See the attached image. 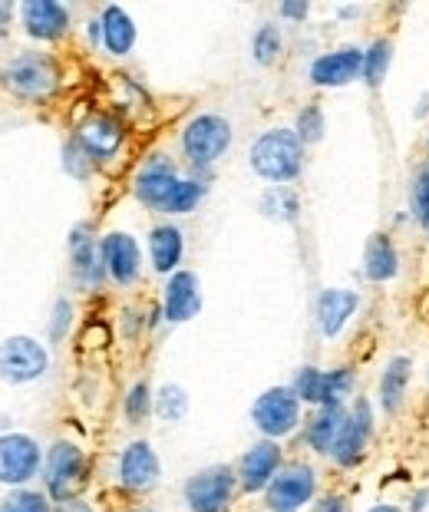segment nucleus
<instances>
[{"instance_id": "33", "label": "nucleus", "mask_w": 429, "mask_h": 512, "mask_svg": "<svg viewBox=\"0 0 429 512\" xmlns=\"http://www.w3.org/2000/svg\"><path fill=\"white\" fill-rule=\"evenodd\" d=\"M281 47H284L281 30L274 24H261L255 30V37H251V57H255L261 67H271V63L281 57Z\"/></svg>"}, {"instance_id": "13", "label": "nucleus", "mask_w": 429, "mask_h": 512, "mask_svg": "<svg viewBox=\"0 0 429 512\" xmlns=\"http://www.w3.org/2000/svg\"><path fill=\"white\" fill-rule=\"evenodd\" d=\"M307 76H311L314 86H324V90H340V86L363 80V47H337L321 53L311 63Z\"/></svg>"}, {"instance_id": "46", "label": "nucleus", "mask_w": 429, "mask_h": 512, "mask_svg": "<svg viewBox=\"0 0 429 512\" xmlns=\"http://www.w3.org/2000/svg\"><path fill=\"white\" fill-rule=\"evenodd\" d=\"M429 113V93L420 96V110H416V116H426Z\"/></svg>"}, {"instance_id": "47", "label": "nucleus", "mask_w": 429, "mask_h": 512, "mask_svg": "<svg viewBox=\"0 0 429 512\" xmlns=\"http://www.w3.org/2000/svg\"><path fill=\"white\" fill-rule=\"evenodd\" d=\"M360 14V7H340V17H354Z\"/></svg>"}, {"instance_id": "42", "label": "nucleus", "mask_w": 429, "mask_h": 512, "mask_svg": "<svg viewBox=\"0 0 429 512\" xmlns=\"http://www.w3.org/2000/svg\"><path fill=\"white\" fill-rule=\"evenodd\" d=\"M50 512H93V506L86 499H66V503H57Z\"/></svg>"}, {"instance_id": "25", "label": "nucleus", "mask_w": 429, "mask_h": 512, "mask_svg": "<svg viewBox=\"0 0 429 512\" xmlns=\"http://www.w3.org/2000/svg\"><path fill=\"white\" fill-rule=\"evenodd\" d=\"M344 420H347V407H317L314 417L304 423V437H307V443H311V450L330 456V450H334V443L340 437V427H344Z\"/></svg>"}, {"instance_id": "10", "label": "nucleus", "mask_w": 429, "mask_h": 512, "mask_svg": "<svg viewBox=\"0 0 429 512\" xmlns=\"http://www.w3.org/2000/svg\"><path fill=\"white\" fill-rule=\"evenodd\" d=\"M43 453L27 433H4L0 437V483L4 486H27L40 473Z\"/></svg>"}, {"instance_id": "14", "label": "nucleus", "mask_w": 429, "mask_h": 512, "mask_svg": "<svg viewBox=\"0 0 429 512\" xmlns=\"http://www.w3.org/2000/svg\"><path fill=\"white\" fill-rule=\"evenodd\" d=\"M99 252H103V268L106 275L116 281L119 288L136 285L139 271H142V255H139V242L129 232H109L99 242Z\"/></svg>"}, {"instance_id": "39", "label": "nucleus", "mask_w": 429, "mask_h": 512, "mask_svg": "<svg viewBox=\"0 0 429 512\" xmlns=\"http://www.w3.org/2000/svg\"><path fill=\"white\" fill-rule=\"evenodd\" d=\"M314 512H347V496H340V493L321 496L314 503Z\"/></svg>"}, {"instance_id": "21", "label": "nucleus", "mask_w": 429, "mask_h": 512, "mask_svg": "<svg viewBox=\"0 0 429 512\" xmlns=\"http://www.w3.org/2000/svg\"><path fill=\"white\" fill-rule=\"evenodd\" d=\"M410 377H413V361L406 354H393L390 361L383 364L377 397H380V410L387 413V417H396V413L403 410L406 394H410Z\"/></svg>"}, {"instance_id": "28", "label": "nucleus", "mask_w": 429, "mask_h": 512, "mask_svg": "<svg viewBox=\"0 0 429 512\" xmlns=\"http://www.w3.org/2000/svg\"><path fill=\"white\" fill-rule=\"evenodd\" d=\"M324 387H327V370L321 367H301L291 384L297 400L311 403V407H324Z\"/></svg>"}, {"instance_id": "34", "label": "nucleus", "mask_w": 429, "mask_h": 512, "mask_svg": "<svg viewBox=\"0 0 429 512\" xmlns=\"http://www.w3.org/2000/svg\"><path fill=\"white\" fill-rule=\"evenodd\" d=\"M350 394H354V370H350V367H334V370H327L324 407H344Z\"/></svg>"}, {"instance_id": "40", "label": "nucleus", "mask_w": 429, "mask_h": 512, "mask_svg": "<svg viewBox=\"0 0 429 512\" xmlns=\"http://www.w3.org/2000/svg\"><path fill=\"white\" fill-rule=\"evenodd\" d=\"M14 4L10 0H0V37H7V30H10V24H14Z\"/></svg>"}, {"instance_id": "2", "label": "nucleus", "mask_w": 429, "mask_h": 512, "mask_svg": "<svg viewBox=\"0 0 429 512\" xmlns=\"http://www.w3.org/2000/svg\"><path fill=\"white\" fill-rule=\"evenodd\" d=\"M0 83L20 100H47V96L60 90V67L50 53L24 50L4 63Z\"/></svg>"}, {"instance_id": "29", "label": "nucleus", "mask_w": 429, "mask_h": 512, "mask_svg": "<svg viewBox=\"0 0 429 512\" xmlns=\"http://www.w3.org/2000/svg\"><path fill=\"white\" fill-rule=\"evenodd\" d=\"M205 199V182L202 179H179L175 185V192L169 195V202H165V215H189L195 212V205Z\"/></svg>"}, {"instance_id": "44", "label": "nucleus", "mask_w": 429, "mask_h": 512, "mask_svg": "<svg viewBox=\"0 0 429 512\" xmlns=\"http://www.w3.org/2000/svg\"><path fill=\"white\" fill-rule=\"evenodd\" d=\"M86 43H90V47L103 43V24H99V20H90V24H86Z\"/></svg>"}, {"instance_id": "20", "label": "nucleus", "mask_w": 429, "mask_h": 512, "mask_svg": "<svg viewBox=\"0 0 429 512\" xmlns=\"http://www.w3.org/2000/svg\"><path fill=\"white\" fill-rule=\"evenodd\" d=\"M70 268L83 288H99V281L106 275L103 252H99L96 238L90 235V225H76L70 232Z\"/></svg>"}, {"instance_id": "30", "label": "nucleus", "mask_w": 429, "mask_h": 512, "mask_svg": "<svg viewBox=\"0 0 429 512\" xmlns=\"http://www.w3.org/2000/svg\"><path fill=\"white\" fill-rule=\"evenodd\" d=\"M410 215L416 225L429 228V159L416 166L410 179Z\"/></svg>"}, {"instance_id": "18", "label": "nucleus", "mask_w": 429, "mask_h": 512, "mask_svg": "<svg viewBox=\"0 0 429 512\" xmlns=\"http://www.w3.org/2000/svg\"><path fill=\"white\" fill-rule=\"evenodd\" d=\"M360 308V294L350 291V288H324L317 294V328L327 337V341H334V337L344 334V328L350 324V318L357 314Z\"/></svg>"}, {"instance_id": "16", "label": "nucleus", "mask_w": 429, "mask_h": 512, "mask_svg": "<svg viewBox=\"0 0 429 512\" xmlns=\"http://www.w3.org/2000/svg\"><path fill=\"white\" fill-rule=\"evenodd\" d=\"M202 311V285L195 271H175L162 291V318L169 324H185Z\"/></svg>"}, {"instance_id": "23", "label": "nucleus", "mask_w": 429, "mask_h": 512, "mask_svg": "<svg viewBox=\"0 0 429 512\" xmlns=\"http://www.w3.org/2000/svg\"><path fill=\"white\" fill-rule=\"evenodd\" d=\"M185 255V235L179 225H156L149 232V261L159 275H175Z\"/></svg>"}, {"instance_id": "48", "label": "nucleus", "mask_w": 429, "mask_h": 512, "mask_svg": "<svg viewBox=\"0 0 429 512\" xmlns=\"http://www.w3.org/2000/svg\"><path fill=\"white\" fill-rule=\"evenodd\" d=\"M0 512H14V509H7V506H0Z\"/></svg>"}, {"instance_id": "7", "label": "nucleus", "mask_w": 429, "mask_h": 512, "mask_svg": "<svg viewBox=\"0 0 429 512\" xmlns=\"http://www.w3.org/2000/svg\"><path fill=\"white\" fill-rule=\"evenodd\" d=\"M370 440H373V407L367 397H357L350 403L347 420H344V427H340V437L334 443V450H330V460H334L340 470H357V466L367 460Z\"/></svg>"}, {"instance_id": "41", "label": "nucleus", "mask_w": 429, "mask_h": 512, "mask_svg": "<svg viewBox=\"0 0 429 512\" xmlns=\"http://www.w3.org/2000/svg\"><path fill=\"white\" fill-rule=\"evenodd\" d=\"M278 10H281V17H288V20H304L307 14H311V7H307L304 0L301 4H281Z\"/></svg>"}, {"instance_id": "24", "label": "nucleus", "mask_w": 429, "mask_h": 512, "mask_svg": "<svg viewBox=\"0 0 429 512\" xmlns=\"http://www.w3.org/2000/svg\"><path fill=\"white\" fill-rule=\"evenodd\" d=\"M99 24H103V47L109 50V57H129L136 47V24H132L129 10L109 4L99 14Z\"/></svg>"}, {"instance_id": "19", "label": "nucleus", "mask_w": 429, "mask_h": 512, "mask_svg": "<svg viewBox=\"0 0 429 512\" xmlns=\"http://www.w3.org/2000/svg\"><path fill=\"white\" fill-rule=\"evenodd\" d=\"M20 20H24V30L33 40H60L70 30V10L57 0H27L20 7Z\"/></svg>"}, {"instance_id": "17", "label": "nucleus", "mask_w": 429, "mask_h": 512, "mask_svg": "<svg viewBox=\"0 0 429 512\" xmlns=\"http://www.w3.org/2000/svg\"><path fill=\"white\" fill-rule=\"evenodd\" d=\"M123 123L109 113H93L83 119V126L76 129V143H80L86 152H90L93 162H109L123 149Z\"/></svg>"}, {"instance_id": "9", "label": "nucleus", "mask_w": 429, "mask_h": 512, "mask_svg": "<svg viewBox=\"0 0 429 512\" xmlns=\"http://www.w3.org/2000/svg\"><path fill=\"white\" fill-rule=\"evenodd\" d=\"M314 493H317V473L307 463L281 466L274 483L264 489L271 512H301L307 503H314Z\"/></svg>"}, {"instance_id": "15", "label": "nucleus", "mask_w": 429, "mask_h": 512, "mask_svg": "<svg viewBox=\"0 0 429 512\" xmlns=\"http://www.w3.org/2000/svg\"><path fill=\"white\" fill-rule=\"evenodd\" d=\"M281 473V446L278 440H258L238 463V486L245 493H264L274 476Z\"/></svg>"}, {"instance_id": "49", "label": "nucleus", "mask_w": 429, "mask_h": 512, "mask_svg": "<svg viewBox=\"0 0 429 512\" xmlns=\"http://www.w3.org/2000/svg\"><path fill=\"white\" fill-rule=\"evenodd\" d=\"M426 235H429V228H426Z\"/></svg>"}, {"instance_id": "4", "label": "nucleus", "mask_w": 429, "mask_h": 512, "mask_svg": "<svg viewBox=\"0 0 429 512\" xmlns=\"http://www.w3.org/2000/svg\"><path fill=\"white\" fill-rule=\"evenodd\" d=\"M43 483H47V496L53 503L80 499L76 493L86 486V456L80 446L70 440L53 443L47 460H43Z\"/></svg>"}, {"instance_id": "1", "label": "nucleus", "mask_w": 429, "mask_h": 512, "mask_svg": "<svg viewBox=\"0 0 429 512\" xmlns=\"http://www.w3.org/2000/svg\"><path fill=\"white\" fill-rule=\"evenodd\" d=\"M248 162L255 169V176L271 185H288L301 176L304 169V143L297 139L294 129L274 126L251 143Z\"/></svg>"}, {"instance_id": "31", "label": "nucleus", "mask_w": 429, "mask_h": 512, "mask_svg": "<svg viewBox=\"0 0 429 512\" xmlns=\"http://www.w3.org/2000/svg\"><path fill=\"white\" fill-rule=\"evenodd\" d=\"M185 413H189V394L179 384H165L156 394V417L165 423H182Z\"/></svg>"}, {"instance_id": "11", "label": "nucleus", "mask_w": 429, "mask_h": 512, "mask_svg": "<svg viewBox=\"0 0 429 512\" xmlns=\"http://www.w3.org/2000/svg\"><path fill=\"white\" fill-rule=\"evenodd\" d=\"M175 185H179V169H175V162L165 156V152H156V156H149L139 166L136 179H132V192H136V199L146 205V209L162 212L165 202H169V195L175 192Z\"/></svg>"}, {"instance_id": "36", "label": "nucleus", "mask_w": 429, "mask_h": 512, "mask_svg": "<svg viewBox=\"0 0 429 512\" xmlns=\"http://www.w3.org/2000/svg\"><path fill=\"white\" fill-rule=\"evenodd\" d=\"M63 169L70 172L73 179H80V182L93 176V159H90V152L76 143V136L63 146Z\"/></svg>"}, {"instance_id": "8", "label": "nucleus", "mask_w": 429, "mask_h": 512, "mask_svg": "<svg viewBox=\"0 0 429 512\" xmlns=\"http://www.w3.org/2000/svg\"><path fill=\"white\" fill-rule=\"evenodd\" d=\"M50 370V354L40 341L27 334L7 337L0 344V380L4 384H33Z\"/></svg>"}, {"instance_id": "5", "label": "nucleus", "mask_w": 429, "mask_h": 512, "mask_svg": "<svg viewBox=\"0 0 429 512\" xmlns=\"http://www.w3.org/2000/svg\"><path fill=\"white\" fill-rule=\"evenodd\" d=\"M251 423L264 433V440H281L301 427V400L291 387H268L251 403Z\"/></svg>"}, {"instance_id": "26", "label": "nucleus", "mask_w": 429, "mask_h": 512, "mask_svg": "<svg viewBox=\"0 0 429 512\" xmlns=\"http://www.w3.org/2000/svg\"><path fill=\"white\" fill-rule=\"evenodd\" d=\"M390 67H393V40L377 37L370 47H363V83H367L370 90H380Z\"/></svg>"}, {"instance_id": "22", "label": "nucleus", "mask_w": 429, "mask_h": 512, "mask_svg": "<svg viewBox=\"0 0 429 512\" xmlns=\"http://www.w3.org/2000/svg\"><path fill=\"white\" fill-rule=\"evenodd\" d=\"M363 275L373 285H387L396 275H400V252H396L390 235H370L367 245H363Z\"/></svg>"}, {"instance_id": "6", "label": "nucleus", "mask_w": 429, "mask_h": 512, "mask_svg": "<svg viewBox=\"0 0 429 512\" xmlns=\"http://www.w3.org/2000/svg\"><path fill=\"white\" fill-rule=\"evenodd\" d=\"M235 486H238V473L231 466L218 463L185 479L182 496L189 512H225L231 506V499H235Z\"/></svg>"}, {"instance_id": "37", "label": "nucleus", "mask_w": 429, "mask_h": 512, "mask_svg": "<svg viewBox=\"0 0 429 512\" xmlns=\"http://www.w3.org/2000/svg\"><path fill=\"white\" fill-rule=\"evenodd\" d=\"M7 509L14 512H50V496L47 493H37V489H17V493L7 496Z\"/></svg>"}, {"instance_id": "3", "label": "nucleus", "mask_w": 429, "mask_h": 512, "mask_svg": "<svg viewBox=\"0 0 429 512\" xmlns=\"http://www.w3.org/2000/svg\"><path fill=\"white\" fill-rule=\"evenodd\" d=\"M231 146V123L222 113H198L182 129V156L198 172L212 169Z\"/></svg>"}, {"instance_id": "35", "label": "nucleus", "mask_w": 429, "mask_h": 512, "mask_svg": "<svg viewBox=\"0 0 429 512\" xmlns=\"http://www.w3.org/2000/svg\"><path fill=\"white\" fill-rule=\"evenodd\" d=\"M123 410H126V420L129 423H142L152 410H156V397H152V390H149L146 380H139V384L129 387Z\"/></svg>"}, {"instance_id": "27", "label": "nucleus", "mask_w": 429, "mask_h": 512, "mask_svg": "<svg viewBox=\"0 0 429 512\" xmlns=\"http://www.w3.org/2000/svg\"><path fill=\"white\" fill-rule=\"evenodd\" d=\"M258 209L271 222H294L297 212H301V202H297L294 189H288V185H271L258 199Z\"/></svg>"}, {"instance_id": "12", "label": "nucleus", "mask_w": 429, "mask_h": 512, "mask_svg": "<svg viewBox=\"0 0 429 512\" xmlns=\"http://www.w3.org/2000/svg\"><path fill=\"white\" fill-rule=\"evenodd\" d=\"M159 476H162V463L149 440H132L126 450L119 453L116 479L129 493H149V489L159 486Z\"/></svg>"}, {"instance_id": "32", "label": "nucleus", "mask_w": 429, "mask_h": 512, "mask_svg": "<svg viewBox=\"0 0 429 512\" xmlns=\"http://www.w3.org/2000/svg\"><path fill=\"white\" fill-rule=\"evenodd\" d=\"M324 129H327V119H324V110L321 103H307L301 113L294 119V133L301 139L304 146H314L324 139Z\"/></svg>"}, {"instance_id": "38", "label": "nucleus", "mask_w": 429, "mask_h": 512, "mask_svg": "<svg viewBox=\"0 0 429 512\" xmlns=\"http://www.w3.org/2000/svg\"><path fill=\"white\" fill-rule=\"evenodd\" d=\"M73 324V304L60 298L57 304H53V321H50V341H63L66 331H70Z\"/></svg>"}, {"instance_id": "43", "label": "nucleus", "mask_w": 429, "mask_h": 512, "mask_svg": "<svg viewBox=\"0 0 429 512\" xmlns=\"http://www.w3.org/2000/svg\"><path fill=\"white\" fill-rule=\"evenodd\" d=\"M429 509V486L416 489V493L410 496V512H426Z\"/></svg>"}, {"instance_id": "45", "label": "nucleus", "mask_w": 429, "mask_h": 512, "mask_svg": "<svg viewBox=\"0 0 429 512\" xmlns=\"http://www.w3.org/2000/svg\"><path fill=\"white\" fill-rule=\"evenodd\" d=\"M367 512H403V509L393 506V503H377V506H370Z\"/></svg>"}]
</instances>
